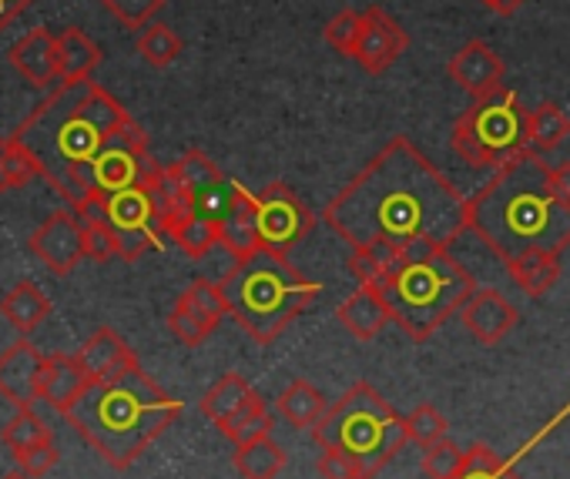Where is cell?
Segmentation results:
<instances>
[{"instance_id": "obj_1", "label": "cell", "mask_w": 570, "mask_h": 479, "mask_svg": "<svg viewBox=\"0 0 570 479\" xmlns=\"http://www.w3.org/2000/svg\"><path fill=\"white\" fill-rule=\"evenodd\" d=\"M323 218L350 249H450L470 228L466 198L406 134L390 138V144L326 204Z\"/></svg>"}, {"instance_id": "obj_2", "label": "cell", "mask_w": 570, "mask_h": 479, "mask_svg": "<svg viewBox=\"0 0 570 479\" xmlns=\"http://www.w3.org/2000/svg\"><path fill=\"white\" fill-rule=\"evenodd\" d=\"M135 121L115 94L88 81H61L14 131L21 144L41 161V178L58 188L61 198L78 208L95 188L91 158L128 124Z\"/></svg>"}, {"instance_id": "obj_3", "label": "cell", "mask_w": 570, "mask_h": 479, "mask_svg": "<svg viewBox=\"0 0 570 479\" xmlns=\"http://www.w3.org/2000/svg\"><path fill=\"white\" fill-rule=\"evenodd\" d=\"M466 224L507 262L523 252H563L570 246V204L550 188V164L527 148L466 198Z\"/></svg>"}, {"instance_id": "obj_4", "label": "cell", "mask_w": 570, "mask_h": 479, "mask_svg": "<svg viewBox=\"0 0 570 479\" xmlns=\"http://www.w3.org/2000/svg\"><path fill=\"white\" fill-rule=\"evenodd\" d=\"M181 416V402L168 396L141 362L91 382V389L65 412L71 429L115 469H128L138 456Z\"/></svg>"}, {"instance_id": "obj_5", "label": "cell", "mask_w": 570, "mask_h": 479, "mask_svg": "<svg viewBox=\"0 0 570 479\" xmlns=\"http://www.w3.org/2000/svg\"><path fill=\"white\" fill-rule=\"evenodd\" d=\"M376 289L383 292L400 332L413 342H426L440 332L476 292L473 276L443 246L403 249L396 269Z\"/></svg>"}, {"instance_id": "obj_6", "label": "cell", "mask_w": 570, "mask_h": 479, "mask_svg": "<svg viewBox=\"0 0 570 479\" xmlns=\"http://www.w3.org/2000/svg\"><path fill=\"white\" fill-rule=\"evenodd\" d=\"M218 286L225 292L228 316L258 346L275 342L323 292L320 282L293 269L289 256H278L272 249L238 259Z\"/></svg>"}, {"instance_id": "obj_7", "label": "cell", "mask_w": 570, "mask_h": 479, "mask_svg": "<svg viewBox=\"0 0 570 479\" xmlns=\"http://www.w3.org/2000/svg\"><path fill=\"white\" fill-rule=\"evenodd\" d=\"M313 439L316 446H336L350 452L363 466V479H376L410 442L406 419L370 382L346 389L313 429Z\"/></svg>"}, {"instance_id": "obj_8", "label": "cell", "mask_w": 570, "mask_h": 479, "mask_svg": "<svg viewBox=\"0 0 570 479\" xmlns=\"http://www.w3.org/2000/svg\"><path fill=\"white\" fill-rule=\"evenodd\" d=\"M450 148L473 171H497L527 151V108L517 91L500 88L487 98H473V104L453 121Z\"/></svg>"}, {"instance_id": "obj_9", "label": "cell", "mask_w": 570, "mask_h": 479, "mask_svg": "<svg viewBox=\"0 0 570 479\" xmlns=\"http://www.w3.org/2000/svg\"><path fill=\"white\" fill-rule=\"evenodd\" d=\"M151 184H135L108 194V221L118 234V259L125 262H138L151 249H161L168 238Z\"/></svg>"}, {"instance_id": "obj_10", "label": "cell", "mask_w": 570, "mask_h": 479, "mask_svg": "<svg viewBox=\"0 0 570 479\" xmlns=\"http://www.w3.org/2000/svg\"><path fill=\"white\" fill-rule=\"evenodd\" d=\"M91 181L98 191H125L135 184H151L165 164H158L148 151V134L138 121H128L95 158H91Z\"/></svg>"}, {"instance_id": "obj_11", "label": "cell", "mask_w": 570, "mask_h": 479, "mask_svg": "<svg viewBox=\"0 0 570 479\" xmlns=\"http://www.w3.org/2000/svg\"><path fill=\"white\" fill-rule=\"evenodd\" d=\"M258 238L262 249H272L278 256H289L303 238L313 231L316 214L299 201V194L285 184L272 181L258 194Z\"/></svg>"}, {"instance_id": "obj_12", "label": "cell", "mask_w": 570, "mask_h": 479, "mask_svg": "<svg viewBox=\"0 0 570 479\" xmlns=\"http://www.w3.org/2000/svg\"><path fill=\"white\" fill-rule=\"evenodd\" d=\"M225 316H228V302H225L222 286L218 282H208V279H198L171 306L168 329H171V336L181 346H191L195 349V346H202L222 326Z\"/></svg>"}, {"instance_id": "obj_13", "label": "cell", "mask_w": 570, "mask_h": 479, "mask_svg": "<svg viewBox=\"0 0 570 479\" xmlns=\"http://www.w3.org/2000/svg\"><path fill=\"white\" fill-rule=\"evenodd\" d=\"M31 252L51 276H68L85 259V231L75 211H55L31 234Z\"/></svg>"}, {"instance_id": "obj_14", "label": "cell", "mask_w": 570, "mask_h": 479, "mask_svg": "<svg viewBox=\"0 0 570 479\" xmlns=\"http://www.w3.org/2000/svg\"><path fill=\"white\" fill-rule=\"evenodd\" d=\"M410 48V34L400 28L396 18H390L383 8H366L363 11V31L360 41L353 48V61L366 71V74H383L390 71Z\"/></svg>"}, {"instance_id": "obj_15", "label": "cell", "mask_w": 570, "mask_h": 479, "mask_svg": "<svg viewBox=\"0 0 570 479\" xmlns=\"http://www.w3.org/2000/svg\"><path fill=\"white\" fill-rule=\"evenodd\" d=\"M450 81L470 98H487L503 88L507 64L487 41H466L446 64Z\"/></svg>"}, {"instance_id": "obj_16", "label": "cell", "mask_w": 570, "mask_h": 479, "mask_svg": "<svg viewBox=\"0 0 570 479\" xmlns=\"http://www.w3.org/2000/svg\"><path fill=\"white\" fill-rule=\"evenodd\" d=\"M45 359L48 356L31 339H21V336L11 349L0 352V396L14 402V409L38 402V382H41Z\"/></svg>"}, {"instance_id": "obj_17", "label": "cell", "mask_w": 570, "mask_h": 479, "mask_svg": "<svg viewBox=\"0 0 570 479\" xmlns=\"http://www.w3.org/2000/svg\"><path fill=\"white\" fill-rule=\"evenodd\" d=\"M460 322L480 346H500L507 332H513V326L520 322V312L497 289H476L460 309Z\"/></svg>"}, {"instance_id": "obj_18", "label": "cell", "mask_w": 570, "mask_h": 479, "mask_svg": "<svg viewBox=\"0 0 570 479\" xmlns=\"http://www.w3.org/2000/svg\"><path fill=\"white\" fill-rule=\"evenodd\" d=\"M91 376L88 369L81 366L78 352L68 356V352H55L45 359V369H41V382H38V402H48L51 409H58L61 416L91 389Z\"/></svg>"}, {"instance_id": "obj_19", "label": "cell", "mask_w": 570, "mask_h": 479, "mask_svg": "<svg viewBox=\"0 0 570 479\" xmlns=\"http://www.w3.org/2000/svg\"><path fill=\"white\" fill-rule=\"evenodd\" d=\"M11 68L35 88H51L61 81V58H58V34L48 28L28 31L8 54Z\"/></svg>"}, {"instance_id": "obj_20", "label": "cell", "mask_w": 570, "mask_h": 479, "mask_svg": "<svg viewBox=\"0 0 570 479\" xmlns=\"http://www.w3.org/2000/svg\"><path fill=\"white\" fill-rule=\"evenodd\" d=\"M218 246L238 262L262 249L258 238V198L238 184V194L228 208V214L218 221Z\"/></svg>"}, {"instance_id": "obj_21", "label": "cell", "mask_w": 570, "mask_h": 479, "mask_svg": "<svg viewBox=\"0 0 570 479\" xmlns=\"http://www.w3.org/2000/svg\"><path fill=\"white\" fill-rule=\"evenodd\" d=\"M336 319L340 326L360 339V342H373L390 322H393V312L383 299V292L376 286H360L353 296H346L336 309Z\"/></svg>"}, {"instance_id": "obj_22", "label": "cell", "mask_w": 570, "mask_h": 479, "mask_svg": "<svg viewBox=\"0 0 570 479\" xmlns=\"http://www.w3.org/2000/svg\"><path fill=\"white\" fill-rule=\"evenodd\" d=\"M78 359H81V366L88 369V376H91L95 382L111 379V376H118V372L138 366L135 349H131L111 326L95 329V332L85 339V346L78 349Z\"/></svg>"}, {"instance_id": "obj_23", "label": "cell", "mask_w": 570, "mask_h": 479, "mask_svg": "<svg viewBox=\"0 0 570 479\" xmlns=\"http://www.w3.org/2000/svg\"><path fill=\"white\" fill-rule=\"evenodd\" d=\"M0 316L8 319V326H11L21 339H28L31 332H38V329L51 319V299L41 292L38 282L24 279V282H18L4 299H0Z\"/></svg>"}, {"instance_id": "obj_24", "label": "cell", "mask_w": 570, "mask_h": 479, "mask_svg": "<svg viewBox=\"0 0 570 479\" xmlns=\"http://www.w3.org/2000/svg\"><path fill=\"white\" fill-rule=\"evenodd\" d=\"M275 412L289 422L293 429H316L323 422V416L330 412V402L326 396L306 382V379H293L289 386H285L275 399Z\"/></svg>"}, {"instance_id": "obj_25", "label": "cell", "mask_w": 570, "mask_h": 479, "mask_svg": "<svg viewBox=\"0 0 570 479\" xmlns=\"http://www.w3.org/2000/svg\"><path fill=\"white\" fill-rule=\"evenodd\" d=\"M503 266H507L510 282L530 299L547 296L560 279V256L557 252H523V256L507 259Z\"/></svg>"}, {"instance_id": "obj_26", "label": "cell", "mask_w": 570, "mask_h": 479, "mask_svg": "<svg viewBox=\"0 0 570 479\" xmlns=\"http://www.w3.org/2000/svg\"><path fill=\"white\" fill-rule=\"evenodd\" d=\"M258 399V392L245 382V376H238V372H225L205 396H202V402H198V409H202V416L205 419H212L218 429L228 422V419H235L242 409H248L252 402Z\"/></svg>"}, {"instance_id": "obj_27", "label": "cell", "mask_w": 570, "mask_h": 479, "mask_svg": "<svg viewBox=\"0 0 570 479\" xmlns=\"http://www.w3.org/2000/svg\"><path fill=\"white\" fill-rule=\"evenodd\" d=\"M285 459L289 456H285V449L272 439V432L235 446V456H232L242 479H275L285 469Z\"/></svg>"}, {"instance_id": "obj_28", "label": "cell", "mask_w": 570, "mask_h": 479, "mask_svg": "<svg viewBox=\"0 0 570 479\" xmlns=\"http://www.w3.org/2000/svg\"><path fill=\"white\" fill-rule=\"evenodd\" d=\"M58 58H61V81H88L105 51L81 31V28H65L58 34Z\"/></svg>"}, {"instance_id": "obj_29", "label": "cell", "mask_w": 570, "mask_h": 479, "mask_svg": "<svg viewBox=\"0 0 570 479\" xmlns=\"http://www.w3.org/2000/svg\"><path fill=\"white\" fill-rule=\"evenodd\" d=\"M4 442L14 456V462L35 449H45V446H55V432L45 426V419L35 412V406H21L14 409L11 422L4 426Z\"/></svg>"}, {"instance_id": "obj_30", "label": "cell", "mask_w": 570, "mask_h": 479, "mask_svg": "<svg viewBox=\"0 0 570 479\" xmlns=\"http://www.w3.org/2000/svg\"><path fill=\"white\" fill-rule=\"evenodd\" d=\"M570 134V118L563 114L560 104L553 101H540L537 108L527 111V141L533 151H553L563 144V138Z\"/></svg>"}, {"instance_id": "obj_31", "label": "cell", "mask_w": 570, "mask_h": 479, "mask_svg": "<svg viewBox=\"0 0 570 479\" xmlns=\"http://www.w3.org/2000/svg\"><path fill=\"white\" fill-rule=\"evenodd\" d=\"M168 171H171V178L185 188V194H188L191 201H198L208 188H215V184L225 181L222 168H218L205 151H198V148L185 151L175 164H168Z\"/></svg>"}, {"instance_id": "obj_32", "label": "cell", "mask_w": 570, "mask_h": 479, "mask_svg": "<svg viewBox=\"0 0 570 479\" xmlns=\"http://www.w3.org/2000/svg\"><path fill=\"white\" fill-rule=\"evenodd\" d=\"M400 256L403 252L390 249V246H363V249L350 252L346 269L360 279V286H383L390 279V272L396 269Z\"/></svg>"}, {"instance_id": "obj_33", "label": "cell", "mask_w": 570, "mask_h": 479, "mask_svg": "<svg viewBox=\"0 0 570 479\" xmlns=\"http://www.w3.org/2000/svg\"><path fill=\"white\" fill-rule=\"evenodd\" d=\"M181 38L168 28V24H158V21H151L141 34H138V54H141V61L145 64H151V68H168V64H175L178 61V54H181Z\"/></svg>"}, {"instance_id": "obj_34", "label": "cell", "mask_w": 570, "mask_h": 479, "mask_svg": "<svg viewBox=\"0 0 570 479\" xmlns=\"http://www.w3.org/2000/svg\"><path fill=\"white\" fill-rule=\"evenodd\" d=\"M0 168H4V178H8V188L11 191L31 184L35 178H41V161L14 134L11 138H0Z\"/></svg>"}, {"instance_id": "obj_35", "label": "cell", "mask_w": 570, "mask_h": 479, "mask_svg": "<svg viewBox=\"0 0 570 479\" xmlns=\"http://www.w3.org/2000/svg\"><path fill=\"white\" fill-rule=\"evenodd\" d=\"M171 242L188 256V259H205L215 246H218V221L205 218V214H191L188 221H181L171 234Z\"/></svg>"}, {"instance_id": "obj_36", "label": "cell", "mask_w": 570, "mask_h": 479, "mask_svg": "<svg viewBox=\"0 0 570 479\" xmlns=\"http://www.w3.org/2000/svg\"><path fill=\"white\" fill-rule=\"evenodd\" d=\"M456 479H523L503 456H497L490 446L476 442L466 449L463 469L456 472Z\"/></svg>"}, {"instance_id": "obj_37", "label": "cell", "mask_w": 570, "mask_h": 479, "mask_svg": "<svg viewBox=\"0 0 570 479\" xmlns=\"http://www.w3.org/2000/svg\"><path fill=\"white\" fill-rule=\"evenodd\" d=\"M463 459H466V449H460L446 436L423 449V472H426V479H456V472L463 469Z\"/></svg>"}, {"instance_id": "obj_38", "label": "cell", "mask_w": 570, "mask_h": 479, "mask_svg": "<svg viewBox=\"0 0 570 479\" xmlns=\"http://www.w3.org/2000/svg\"><path fill=\"white\" fill-rule=\"evenodd\" d=\"M105 11L128 31H145L168 0H101Z\"/></svg>"}, {"instance_id": "obj_39", "label": "cell", "mask_w": 570, "mask_h": 479, "mask_svg": "<svg viewBox=\"0 0 570 479\" xmlns=\"http://www.w3.org/2000/svg\"><path fill=\"white\" fill-rule=\"evenodd\" d=\"M446 419H443V412L436 409V406H430V402H420L410 416H406V436H410V442H416V446H433V442H440V439H446Z\"/></svg>"}, {"instance_id": "obj_40", "label": "cell", "mask_w": 570, "mask_h": 479, "mask_svg": "<svg viewBox=\"0 0 570 479\" xmlns=\"http://www.w3.org/2000/svg\"><path fill=\"white\" fill-rule=\"evenodd\" d=\"M360 31H363V11H340L326 28H323V38L333 51H340L343 58H353V48L360 41Z\"/></svg>"}, {"instance_id": "obj_41", "label": "cell", "mask_w": 570, "mask_h": 479, "mask_svg": "<svg viewBox=\"0 0 570 479\" xmlns=\"http://www.w3.org/2000/svg\"><path fill=\"white\" fill-rule=\"evenodd\" d=\"M81 231H85V259L91 262L118 259V234L111 221H81Z\"/></svg>"}, {"instance_id": "obj_42", "label": "cell", "mask_w": 570, "mask_h": 479, "mask_svg": "<svg viewBox=\"0 0 570 479\" xmlns=\"http://www.w3.org/2000/svg\"><path fill=\"white\" fill-rule=\"evenodd\" d=\"M316 469L323 479H363V466L336 446H320Z\"/></svg>"}, {"instance_id": "obj_43", "label": "cell", "mask_w": 570, "mask_h": 479, "mask_svg": "<svg viewBox=\"0 0 570 479\" xmlns=\"http://www.w3.org/2000/svg\"><path fill=\"white\" fill-rule=\"evenodd\" d=\"M58 459H61L58 446H45V449H35V452L21 456V459H18V469H21L24 476H31V479H41V476H48V472L58 466Z\"/></svg>"}, {"instance_id": "obj_44", "label": "cell", "mask_w": 570, "mask_h": 479, "mask_svg": "<svg viewBox=\"0 0 570 479\" xmlns=\"http://www.w3.org/2000/svg\"><path fill=\"white\" fill-rule=\"evenodd\" d=\"M550 188L560 201L570 204V161H560V164H550Z\"/></svg>"}, {"instance_id": "obj_45", "label": "cell", "mask_w": 570, "mask_h": 479, "mask_svg": "<svg viewBox=\"0 0 570 479\" xmlns=\"http://www.w3.org/2000/svg\"><path fill=\"white\" fill-rule=\"evenodd\" d=\"M31 4L35 0H0V31H8Z\"/></svg>"}, {"instance_id": "obj_46", "label": "cell", "mask_w": 570, "mask_h": 479, "mask_svg": "<svg viewBox=\"0 0 570 479\" xmlns=\"http://www.w3.org/2000/svg\"><path fill=\"white\" fill-rule=\"evenodd\" d=\"M483 8H490L493 14H500V18H510V14H517L527 0H480Z\"/></svg>"}, {"instance_id": "obj_47", "label": "cell", "mask_w": 570, "mask_h": 479, "mask_svg": "<svg viewBox=\"0 0 570 479\" xmlns=\"http://www.w3.org/2000/svg\"><path fill=\"white\" fill-rule=\"evenodd\" d=\"M4 479H31V476H24V472L18 469V472H11V476H4Z\"/></svg>"}]
</instances>
